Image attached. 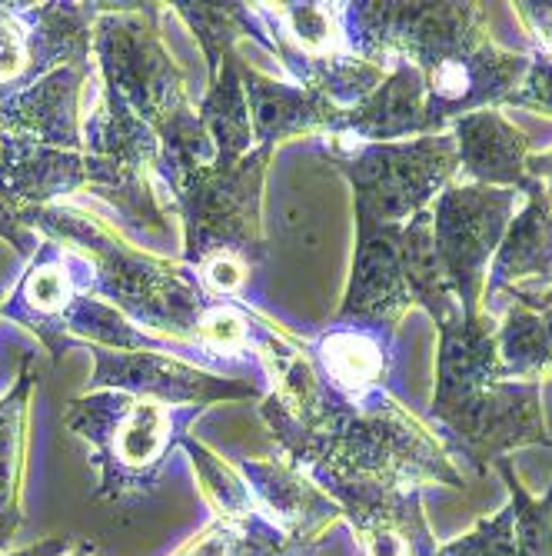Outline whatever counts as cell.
<instances>
[{"mask_svg": "<svg viewBox=\"0 0 552 556\" xmlns=\"http://www.w3.org/2000/svg\"><path fill=\"white\" fill-rule=\"evenodd\" d=\"M21 220L27 227H40L50 237L74 243L90 264L93 293L114 300V307L130 324H137L140 330L146 327V333L157 337L196 343V327L214 303V296H207L196 280L183 277L170 264L137 254V250L124 247L104 227H97L77 211L34 207L24 211Z\"/></svg>", "mask_w": 552, "mask_h": 556, "instance_id": "1", "label": "cell"}, {"mask_svg": "<svg viewBox=\"0 0 552 556\" xmlns=\"http://www.w3.org/2000/svg\"><path fill=\"white\" fill-rule=\"evenodd\" d=\"M93 54L104 87L117 90L130 111L161 137V170L217 161L214 140L187 100L183 74L140 11L100 14L93 24Z\"/></svg>", "mask_w": 552, "mask_h": 556, "instance_id": "2", "label": "cell"}, {"mask_svg": "<svg viewBox=\"0 0 552 556\" xmlns=\"http://www.w3.org/2000/svg\"><path fill=\"white\" fill-rule=\"evenodd\" d=\"M196 414V407H167L124 390H87L67 407L64 424L90 443V460L100 470L97 496L133 503L157 490Z\"/></svg>", "mask_w": 552, "mask_h": 556, "instance_id": "3", "label": "cell"}, {"mask_svg": "<svg viewBox=\"0 0 552 556\" xmlns=\"http://www.w3.org/2000/svg\"><path fill=\"white\" fill-rule=\"evenodd\" d=\"M270 150L273 147L260 143L233 164L214 161L164 170L174 190V204L187 227L190 267L210 257H240L254 267L264 257L260 190Z\"/></svg>", "mask_w": 552, "mask_h": 556, "instance_id": "4", "label": "cell"}, {"mask_svg": "<svg viewBox=\"0 0 552 556\" xmlns=\"http://www.w3.org/2000/svg\"><path fill=\"white\" fill-rule=\"evenodd\" d=\"M90 353H93V377L87 390H124V393L161 400L167 407H196V410H204L214 400L260 396L254 383L204 374L190 364L174 361L170 353L107 350V346H90Z\"/></svg>", "mask_w": 552, "mask_h": 556, "instance_id": "5", "label": "cell"}, {"mask_svg": "<svg viewBox=\"0 0 552 556\" xmlns=\"http://www.w3.org/2000/svg\"><path fill=\"white\" fill-rule=\"evenodd\" d=\"M339 167L357 187V217L383 224L426 197L423 190L446 170V154L433 161L429 147H373L354 161H339Z\"/></svg>", "mask_w": 552, "mask_h": 556, "instance_id": "6", "label": "cell"}, {"mask_svg": "<svg viewBox=\"0 0 552 556\" xmlns=\"http://www.w3.org/2000/svg\"><path fill=\"white\" fill-rule=\"evenodd\" d=\"M87 74L74 67H57L40 80L14 90L0 100V134L47 143L57 150L84 147V124L77 111V97Z\"/></svg>", "mask_w": 552, "mask_h": 556, "instance_id": "7", "label": "cell"}, {"mask_svg": "<svg viewBox=\"0 0 552 556\" xmlns=\"http://www.w3.org/2000/svg\"><path fill=\"white\" fill-rule=\"evenodd\" d=\"M87 293L90 290L77 283L74 261L64 254L57 240H50L37 247V257L24 274L17 293L4 303V317L27 324L50 346V353L61 357L67 340V317Z\"/></svg>", "mask_w": 552, "mask_h": 556, "instance_id": "8", "label": "cell"}, {"mask_svg": "<svg viewBox=\"0 0 552 556\" xmlns=\"http://www.w3.org/2000/svg\"><path fill=\"white\" fill-rule=\"evenodd\" d=\"M243 477L249 483V493H254L260 514L293 546H304L333 517V503H326L293 464L246 460Z\"/></svg>", "mask_w": 552, "mask_h": 556, "instance_id": "9", "label": "cell"}, {"mask_svg": "<svg viewBox=\"0 0 552 556\" xmlns=\"http://www.w3.org/2000/svg\"><path fill=\"white\" fill-rule=\"evenodd\" d=\"M240 80H243V90L249 100L254 140H260L267 147H273L283 137L323 127V124L336 127V121H339L336 104H330V100L317 90L277 84L257 71H246L243 64H240Z\"/></svg>", "mask_w": 552, "mask_h": 556, "instance_id": "10", "label": "cell"}, {"mask_svg": "<svg viewBox=\"0 0 552 556\" xmlns=\"http://www.w3.org/2000/svg\"><path fill=\"white\" fill-rule=\"evenodd\" d=\"M503 211L506 200H489L483 190H453L446 197L439 217V250L463 290L473 287L476 270L499 233Z\"/></svg>", "mask_w": 552, "mask_h": 556, "instance_id": "11", "label": "cell"}, {"mask_svg": "<svg viewBox=\"0 0 552 556\" xmlns=\"http://www.w3.org/2000/svg\"><path fill=\"white\" fill-rule=\"evenodd\" d=\"M50 71L57 61L47 37V4H0V87L21 90Z\"/></svg>", "mask_w": 552, "mask_h": 556, "instance_id": "12", "label": "cell"}, {"mask_svg": "<svg viewBox=\"0 0 552 556\" xmlns=\"http://www.w3.org/2000/svg\"><path fill=\"white\" fill-rule=\"evenodd\" d=\"M313 357L320 367V380L343 396H363L386 374L383 343L373 333L354 327H336L323 333L313 346Z\"/></svg>", "mask_w": 552, "mask_h": 556, "instance_id": "13", "label": "cell"}, {"mask_svg": "<svg viewBox=\"0 0 552 556\" xmlns=\"http://www.w3.org/2000/svg\"><path fill=\"white\" fill-rule=\"evenodd\" d=\"M34 390L30 357L21 367L17 387L0 396V546L21 527V477L27 443V400Z\"/></svg>", "mask_w": 552, "mask_h": 556, "instance_id": "14", "label": "cell"}, {"mask_svg": "<svg viewBox=\"0 0 552 556\" xmlns=\"http://www.w3.org/2000/svg\"><path fill=\"white\" fill-rule=\"evenodd\" d=\"M200 124L210 134L217 161H240L249 154L254 140V121H249V100L240 80V58H230L217 80H210V93L200 104Z\"/></svg>", "mask_w": 552, "mask_h": 556, "instance_id": "15", "label": "cell"}, {"mask_svg": "<svg viewBox=\"0 0 552 556\" xmlns=\"http://www.w3.org/2000/svg\"><path fill=\"white\" fill-rule=\"evenodd\" d=\"M416 104H420L416 77L410 71H403L386 87H380L376 93L363 97L360 108H354L349 114H339L336 127H354L357 134H367V137H396V134H407L420 124Z\"/></svg>", "mask_w": 552, "mask_h": 556, "instance_id": "16", "label": "cell"}, {"mask_svg": "<svg viewBox=\"0 0 552 556\" xmlns=\"http://www.w3.org/2000/svg\"><path fill=\"white\" fill-rule=\"evenodd\" d=\"M67 333L90 340L93 346H107V350H161V340L154 333L140 330L130 324L117 307H107L104 300H93L90 293L77 300V307L67 317Z\"/></svg>", "mask_w": 552, "mask_h": 556, "instance_id": "17", "label": "cell"}, {"mask_svg": "<svg viewBox=\"0 0 552 556\" xmlns=\"http://www.w3.org/2000/svg\"><path fill=\"white\" fill-rule=\"evenodd\" d=\"M466 161L470 170L492 177V180H513L523 170V140L506 130L496 117H479L466 124Z\"/></svg>", "mask_w": 552, "mask_h": 556, "instance_id": "18", "label": "cell"}, {"mask_svg": "<svg viewBox=\"0 0 552 556\" xmlns=\"http://www.w3.org/2000/svg\"><path fill=\"white\" fill-rule=\"evenodd\" d=\"M180 17L193 27L196 40L210 58V80L220 77L223 64L233 54V40L240 30H249V14L243 4H177Z\"/></svg>", "mask_w": 552, "mask_h": 556, "instance_id": "19", "label": "cell"}, {"mask_svg": "<svg viewBox=\"0 0 552 556\" xmlns=\"http://www.w3.org/2000/svg\"><path fill=\"white\" fill-rule=\"evenodd\" d=\"M293 549L296 546L273 523L254 530L220 523L207 530L193 546H187L180 556H290Z\"/></svg>", "mask_w": 552, "mask_h": 556, "instance_id": "20", "label": "cell"}, {"mask_svg": "<svg viewBox=\"0 0 552 556\" xmlns=\"http://www.w3.org/2000/svg\"><path fill=\"white\" fill-rule=\"evenodd\" d=\"M196 343L217 350V353H236L249 346V320L233 307V303L214 300L204 320L196 327Z\"/></svg>", "mask_w": 552, "mask_h": 556, "instance_id": "21", "label": "cell"}, {"mask_svg": "<svg viewBox=\"0 0 552 556\" xmlns=\"http://www.w3.org/2000/svg\"><path fill=\"white\" fill-rule=\"evenodd\" d=\"M0 237L4 240H11L21 254H27V250H34L37 247V237H34V230L21 220V214L8 204L4 200V193H0Z\"/></svg>", "mask_w": 552, "mask_h": 556, "instance_id": "22", "label": "cell"}, {"mask_svg": "<svg viewBox=\"0 0 552 556\" xmlns=\"http://www.w3.org/2000/svg\"><path fill=\"white\" fill-rule=\"evenodd\" d=\"M70 543L54 536V540H43L37 546H27V549H17V553H4V556H67Z\"/></svg>", "mask_w": 552, "mask_h": 556, "instance_id": "23", "label": "cell"}, {"mask_svg": "<svg viewBox=\"0 0 552 556\" xmlns=\"http://www.w3.org/2000/svg\"><path fill=\"white\" fill-rule=\"evenodd\" d=\"M536 90H539V104H545V108H552V74H539V84H536Z\"/></svg>", "mask_w": 552, "mask_h": 556, "instance_id": "24", "label": "cell"}, {"mask_svg": "<svg viewBox=\"0 0 552 556\" xmlns=\"http://www.w3.org/2000/svg\"><path fill=\"white\" fill-rule=\"evenodd\" d=\"M67 556H97V553H93L90 546H77V549H74V553H67Z\"/></svg>", "mask_w": 552, "mask_h": 556, "instance_id": "25", "label": "cell"}, {"mask_svg": "<svg viewBox=\"0 0 552 556\" xmlns=\"http://www.w3.org/2000/svg\"><path fill=\"white\" fill-rule=\"evenodd\" d=\"M0 293H4V287H0Z\"/></svg>", "mask_w": 552, "mask_h": 556, "instance_id": "26", "label": "cell"}]
</instances>
